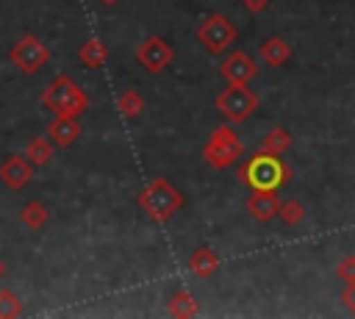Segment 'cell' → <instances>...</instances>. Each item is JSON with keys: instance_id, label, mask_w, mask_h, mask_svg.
<instances>
[{"instance_id": "obj_16", "label": "cell", "mask_w": 355, "mask_h": 319, "mask_svg": "<svg viewBox=\"0 0 355 319\" xmlns=\"http://www.w3.org/2000/svg\"><path fill=\"white\" fill-rule=\"evenodd\" d=\"M53 155V141L47 136H36L25 144V158L33 164V166H44Z\"/></svg>"}, {"instance_id": "obj_13", "label": "cell", "mask_w": 355, "mask_h": 319, "mask_svg": "<svg viewBox=\"0 0 355 319\" xmlns=\"http://www.w3.org/2000/svg\"><path fill=\"white\" fill-rule=\"evenodd\" d=\"M258 55L263 58L266 67H283V64L291 58V47H288L286 39H280V36H269V39L261 44Z\"/></svg>"}, {"instance_id": "obj_1", "label": "cell", "mask_w": 355, "mask_h": 319, "mask_svg": "<svg viewBox=\"0 0 355 319\" xmlns=\"http://www.w3.org/2000/svg\"><path fill=\"white\" fill-rule=\"evenodd\" d=\"M239 178L252 189V191H277L291 180V169L280 161V155L272 153H255L247 158L244 166H239Z\"/></svg>"}, {"instance_id": "obj_10", "label": "cell", "mask_w": 355, "mask_h": 319, "mask_svg": "<svg viewBox=\"0 0 355 319\" xmlns=\"http://www.w3.org/2000/svg\"><path fill=\"white\" fill-rule=\"evenodd\" d=\"M33 175V164L25 158V155H8L0 166V180L8 186V189H22Z\"/></svg>"}, {"instance_id": "obj_24", "label": "cell", "mask_w": 355, "mask_h": 319, "mask_svg": "<svg viewBox=\"0 0 355 319\" xmlns=\"http://www.w3.org/2000/svg\"><path fill=\"white\" fill-rule=\"evenodd\" d=\"M241 6H244L247 11H252V14H261V11L269 8V0H241Z\"/></svg>"}, {"instance_id": "obj_3", "label": "cell", "mask_w": 355, "mask_h": 319, "mask_svg": "<svg viewBox=\"0 0 355 319\" xmlns=\"http://www.w3.org/2000/svg\"><path fill=\"white\" fill-rule=\"evenodd\" d=\"M180 205H183L180 191H178L169 180H164V178H155V180L147 183V189L139 194V208H141L150 219H155V222H166Z\"/></svg>"}, {"instance_id": "obj_19", "label": "cell", "mask_w": 355, "mask_h": 319, "mask_svg": "<svg viewBox=\"0 0 355 319\" xmlns=\"http://www.w3.org/2000/svg\"><path fill=\"white\" fill-rule=\"evenodd\" d=\"M19 219H22V225H25L28 230H42V227L47 225L50 214H47V208H44L42 202H28V205L22 208Z\"/></svg>"}, {"instance_id": "obj_21", "label": "cell", "mask_w": 355, "mask_h": 319, "mask_svg": "<svg viewBox=\"0 0 355 319\" xmlns=\"http://www.w3.org/2000/svg\"><path fill=\"white\" fill-rule=\"evenodd\" d=\"M22 302H19V297L14 294V291H8V288H3L0 291V319H11V316H22Z\"/></svg>"}, {"instance_id": "obj_20", "label": "cell", "mask_w": 355, "mask_h": 319, "mask_svg": "<svg viewBox=\"0 0 355 319\" xmlns=\"http://www.w3.org/2000/svg\"><path fill=\"white\" fill-rule=\"evenodd\" d=\"M116 108L125 114V117H139V111L144 108V100L136 89H125L119 97H116Z\"/></svg>"}, {"instance_id": "obj_17", "label": "cell", "mask_w": 355, "mask_h": 319, "mask_svg": "<svg viewBox=\"0 0 355 319\" xmlns=\"http://www.w3.org/2000/svg\"><path fill=\"white\" fill-rule=\"evenodd\" d=\"M80 61L86 64V67H103L105 64V58H108V47L100 42V39H89V42H83L80 44Z\"/></svg>"}, {"instance_id": "obj_12", "label": "cell", "mask_w": 355, "mask_h": 319, "mask_svg": "<svg viewBox=\"0 0 355 319\" xmlns=\"http://www.w3.org/2000/svg\"><path fill=\"white\" fill-rule=\"evenodd\" d=\"M247 211H250V216H252L255 222H269V219L277 216L280 200H277L275 191H252V194L247 197Z\"/></svg>"}, {"instance_id": "obj_27", "label": "cell", "mask_w": 355, "mask_h": 319, "mask_svg": "<svg viewBox=\"0 0 355 319\" xmlns=\"http://www.w3.org/2000/svg\"><path fill=\"white\" fill-rule=\"evenodd\" d=\"M0 275H3V266H0Z\"/></svg>"}, {"instance_id": "obj_6", "label": "cell", "mask_w": 355, "mask_h": 319, "mask_svg": "<svg viewBox=\"0 0 355 319\" xmlns=\"http://www.w3.org/2000/svg\"><path fill=\"white\" fill-rule=\"evenodd\" d=\"M236 36H239V33H236V25H233L227 17H222V14H211V17L197 28V39H200L202 47L211 50V53L227 50Z\"/></svg>"}, {"instance_id": "obj_25", "label": "cell", "mask_w": 355, "mask_h": 319, "mask_svg": "<svg viewBox=\"0 0 355 319\" xmlns=\"http://www.w3.org/2000/svg\"><path fill=\"white\" fill-rule=\"evenodd\" d=\"M344 302H347V308L355 313V283L347 286V291H344Z\"/></svg>"}, {"instance_id": "obj_18", "label": "cell", "mask_w": 355, "mask_h": 319, "mask_svg": "<svg viewBox=\"0 0 355 319\" xmlns=\"http://www.w3.org/2000/svg\"><path fill=\"white\" fill-rule=\"evenodd\" d=\"M169 313H172V316H180V319L197 316V313H200V305H197V300H194L189 291H175L172 300H169Z\"/></svg>"}, {"instance_id": "obj_5", "label": "cell", "mask_w": 355, "mask_h": 319, "mask_svg": "<svg viewBox=\"0 0 355 319\" xmlns=\"http://www.w3.org/2000/svg\"><path fill=\"white\" fill-rule=\"evenodd\" d=\"M216 105H219V111H222L227 119L241 122V119H247V117L258 108V97L247 89V83H230V86L216 97Z\"/></svg>"}, {"instance_id": "obj_14", "label": "cell", "mask_w": 355, "mask_h": 319, "mask_svg": "<svg viewBox=\"0 0 355 319\" xmlns=\"http://www.w3.org/2000/svg\"><path fill=\"white\" fill-rule=\"evenodd\" d=\"M189 269H191L197 277H211V275L219 269V258H216V252H214V250L200 247V250L189 258Z\"/></svg>"}, {"instance_id": "obj_9", "label": "cell", "mask_w": 355, "mask_h": 319, "mask_svg": "<svg viewBox=\"0 0 355 319\" xmlns=\"http://www.w3.org/2000/svg\"><path fill=\"white\" fill-rule=\"evenodd\" d=\"M219 72L227 83H250L255 75H258V64L250 58V53L244 50H236L233 55H227L222 64H219Z\"/></svg>"}, {"instance_id": "obj_15", "label": "cell", "mask_w": 355, "mask_h": 319, "mask_svg": "<svg viewBox=\"0 0 355 319\" xmlns=\"http://www.w3.org/2000/svg\"><path fill=\"white\" fill-rule=\"evenodd\" d=\"M291 147V133L283 128V125H275L266 136H263V141H261V150L263 153H272V155H280V153H286Z\"/></svg>"}, {"instance_id": "obj_4", "label": "cell", "mask_w": 355, "mask_h": 319, "mask_svg": "<svg viewBox=\"0 0 355 319\" xmlns=\"http://www.w3.org/2000/svg\"><path fill=\"white\" fill-rule=\"evenodd\" d=\"M241 153H244V144H241V139L233 133V128H227V125L216 128V130L211 133V139L205 141V147H202V158H205V164L214 166V169H227V166H233V164L241 158Z\"/></svg>"}, {"instance_id": "obj_2", "label": "cell", "mask_w": 355, "mask_h": 319, "mask_svg": "<svg viewBox=\"0 0 355 319\" xmlns=\"http://www.w3.org/2000/svg\"><path fill=\"white\" fill-rule=\"evenodd\" d=\"M42 103L44 108H50L55 117H80L86 108H89V97L86 92L72 83V78L67 75H58L42 94Z\"/></svg>"}, {"instance_id": "obj_8", "label": "cell", "mask_w": 355, "mask_h": 319, "mask_svg": "<svg viewBox=\"0 0 355 319\" xmlns=\"http://www.w3.org/2000/svg\"><path fill=\"white\" fill-rule=\"evenodd\" d=\"M136 61H139L144 69H150V72H161V69L172 61V47H169L164 39L150 36V39H144L141 47L136 50Z\"/></svg>"}, {"instance_id": "obj_7", "label": "cell", "mask_w": 355, "mask_h": 319, "mask_svg": "<svg viewBox=\"0 0 355 319\" xmlns=\"http://www.w3.org/2000/svg\"><path fill=\"white\" fill-rule=\"evenodd\" d=\"M11 61L25 72V75H33V72H39L44 64H47V58H50V50L36 39V36H22L14 47H11Z\"/></svg>"}, {"instance_id": "obj_22", "label": "cell", "mask_w": 355, "mask_h": 319, "mask_svg": "<svg viewBox=\"0 0 355 319\" xmlns=\"http://www.w3.org/2000/svg\"><path fill=\"white\" fill-rule=\"evenodd\" d=\"M277 216H280L286 225H300V222H302V216H305V208H302L297 200H286V202H280Z\"/></svg>"}, {"instance_id": "obj_26", "label": "cell", "mask_w": 355, "mask_h": 319, "mask_svg": "<svg viewBox=\"0 0 355 319\" xmlns=\"http://www.w3.org/2000/svg\"><path fill=\"white\" fill-rule=\"evenodd\" d=\"M100 3H105V6H114V3H119V0H100Z\"/></svg>"}, {"instance_id": "obj_23", "label": "cell", "mask_w": 355, "mask_h": 319, "mask_svg": "<svg viewBox=\"0 0 355 319\" xmlns=\"http://www.w3.org/2000/svg\"><path fill=\"white\" fill-rule=\"evenodd\" d=\"M338 277L344 283H355V258H344L338 264Z\"/></svg>"}, {"instance_id": "obj_11", "label": "cell", "mask_w": 355, "mask_h": 319, "mask_svg": "<svg viewBox=\"0 0 355 319\" xmlns=\"http://www.w3.org/2000/svg\"><path fill=\"white\" fill-rule=\"evenodd\" d=\"M47 139L58 147H69L80 139V122L78 117H55L50 125H47Z\"/></svg>"}]
</instances>
